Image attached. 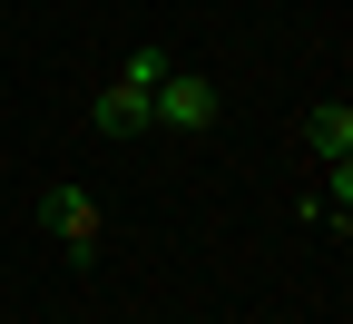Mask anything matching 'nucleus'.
<instances>
[{"mask_svg":"<svg viewBox=\"0 0 353 324\" xmlns=\"http://www.w3.org/2000/svg\"><path fill=\"white\" fill-rule=\"evenodd\" d=\"M304 148H314L324 167L353 158V108H343V99H314V108H304Z\"/></svg>","mask_w":353,"mask_h":324,"instance_id":"3","label":"nucleus"},{"mask_svg":"<svg viewBox=\"0 0 353 324\" xmlns=\"http://www.w3.org/2000/svg\"><path fill=\"white\" fill-rule=\"evenodd\" d=\"M167 69H176V59L157 50V39H138V50H128V59H118V88H157Z\"/></svg>","mask_w":353,"mask_h":324,"instance_id":"5","label":"nucleus"},{"mask_svg":"<svg viewBox=\"0 0 353 324\" xmlns=\"http://www.w3.org/2000/svg\"><path fill=\"white\" fill-rule=\"evenodd\" d=\"M39 226L59 236V256H69V265H99V197H88L79 177L39 187Z\"/></svg>","mask_w":353,"mask_h":324,"instance_id":"2","label":"nucleus"},{"mask_svg":"<svg viewBox=\"0 0 353 324\" xmlns=\"http://www.w3.org/2000/svg\"><path fill=\"white\" fill-rule=\"evenodd\" d=\"M216 118H226V88H216V79H196V69H167V79L148 88V128H176V137H206Z\"/></svg>","mask_w":353,"mask_h":324,"instance_id":"1","label":"nucleus"},{"mask_svg":"<svg viewBox=\"0 0 353 324\" xmlns=\"http://www.w3.org/2000/svg\"><path fill=\"white\" fill-rule=\"evenodd\" d=\"M99 137H148V88H99Z\"/></svg>","mask_w":353,"mask_h":324,"instance_id":"4","label":"nucleus"}]
</instances>
